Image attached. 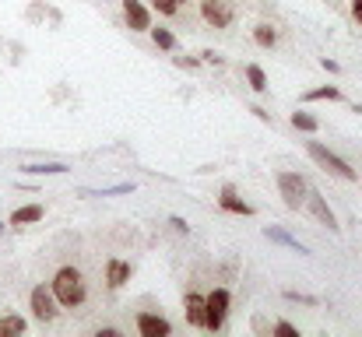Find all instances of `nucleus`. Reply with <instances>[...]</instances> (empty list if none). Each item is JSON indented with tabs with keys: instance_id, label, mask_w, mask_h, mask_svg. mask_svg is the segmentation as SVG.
<instances>
[{
	"instance_id": "1",
	"label": "nucleus",
	"mask_w": 362,
	"mask_h": 337,
	"mask_svg": "<svg viewBox=\"0 0 362 337\" xmlns=\"http://www.w3.org/2000/svg\"><path fill=\"white\" fill-rule=\"evenodd\" d=\"M49 288L57 295V306H67V309H74V306H81L88 299V288H85V278H81L78 267H60L53 274Z\"/></svg>"
},
{
	"instance_id": "2",
	"label": "nucleus",
	"mask_w": 362,
	"mask_h": 337,
	"mask_svg": "<svg viewBox=\"0 0 362 337\" xmlns=\"http://www.w3.org/2000/svg\"><path fill=\"white\" fill-rule=\"evenodd\" d=\"M310 158L320 165V169H327V172H334L338 179H349V183H356V169L341 158V155H334L331 148H324L320 141H310Z\"/></svg>"
},
{
	"instance_id": "3",
	"label": "nucleus",
	"mask_w": 362,
	"mask_h": 337,
	"mask_svg": "<svg viewBox=\"0 0 362 337\" xmlns=\"http://www.w3.org/2000/svg\"><path fill=\"white\" fill-rule=\"evenodd\" d=\"M278 194H281L285 208L299 211V208L306 204V194H310V187H306V179H303L299 172H278Z\"/></svg>"
},
{
	"instance_id": "4",
	"label": "nucleus",
	"mask_w": 362,
	"mask_h": 337,
	"mask_svg": "<svg viewBox=\"0 0 362 337\" xmlns=\"http://www.w3.org/2000/svg\"><path fill=\"white\" fill-rule=\"evenodd\" d=\"M229 317V292L215 288L211 295H204V331H222Z\"/></svg>"
},
{
	"instance_id": "5",
	"label": "nucleus",
	"mask_w": 362,
	"mask_h": 337,
	"mask_svg": "<svg viewBox=\"0 0 362 337\" xmlns=\"http://www.w3.org/2000/svg\"><path fill=\"white\" fill-rule=\"evenodd\" d=\"M28 306H32V317H35L39 324H49V320H57V295H53V288H46V285H35V288H32V299H28Z\"/></svg>"
},
{
	"instance_id": "6",
	"label": "nucleus",
	"mask_w": 362,
	"mask_h": 337,
	"mask_svg": "<svg viewBox=\"0 0 362 337\" xmlns=\"http://www.w3.org/2000/svg\"><path fill=\"white\" fill-rule=\"evenodd\" d=\"M201 18L211 28H229L233 25V4L229 0H201Z\"/></svg>"
},
{
	"instance_id": "7",
	"label": "nucleus",
	"mask_w": 362,
	"mask_h": 337,
	"mask_svg": "<svg viewBox=\"0 0 362 337\" xmlns=\"http://www.w3.org/2000/svg\"><path fill=\"white\" fill-rule=\"evenodd\" d=\"M123 18L130 32H148L151 28V11L141 0H123Z\"/></svg>"
},
{
	"instance_id": "8",
	"label": "nucleus",
	"mask_w": 362,
	"mask_h": 337,
	"mask_svg": "<svg viewBox=\"0 0 362 337\" xmlns=\"http://www.w3.org/2000/svg\"><path fill=\"white\" fill-rule=\"evenodd\" d=\"M137 331H141V337H169L173 324L165 317H155V313H137Z\"/></svg>"
},
{
	"instance_id": "9",
	"label": "nucleus",
	"mask_w": 362,
	"mask_h": 337,
	"mask_svg": "<svg viewBox=\"0 0 362 337\" xmlns=\"http://www.w3.org/2000/svg\"><path fill=\"white\" fill-rule=\"evenodd\" d=\"M306 201H310V208H313L317 222H320V225H327L331 232H338V218H334V211L327 208V201H324V197H320L317 190H310V194H306Z\"/></svg>"
},
{
	"instance_id": "10",
	"label": "nucleus",
	"mask_w": 362,
	"mask_h": 337,
	"mask_svg": "<svg viewBox=\"0 0 362 337\" xmlns=\"http://www.w3.org/2000/svg\"><path fill=\"white\" fill-rule=\"evenodd\" d=\"M218 204H222V211H229V215H240V218H250V215H253V208H250L246 201H240V197H236V190H233V187H226V190H222Z\"/></svg>"
},
{
	"instance_id": "11",
	"label": "nucleus",
	"mask_w": 362,
	"mask_h": 337,
	"mask_svg": "<svg viewBox=\"0 0 362 337\" xmlns=\"http://www.w3.org/2000/svg\"><path fill=\"white\" fill-rule=\"evenodd\" d=\"M130 281V264L127 260H110L106 264V285L110 288H123Z\"/></svg>"
},
{
	"instance_id": "12",
	"label": "nucleus",
	"mask_w": 362,
	"mask_h": 337,
	"mask_svg": "<svg viewBox=\"0 0 362 337\" xmlns=\"http://www.w3.org/2000/svg\"><path fill=\"white\" fill-rule=\"evenodd\" d=\"M42 204H25V208H14V215H11V228H18V225H32V222H42Z\"/></svg>"
},
{
	"instance_id": "13",
	"label": "nucleus",
	"mask_w": 362,
	"mask_h": 337,
	"mask_svg": "<svg viewBox=\"0 0 362 337\" xmlns=\"http://www.w3.org/2000/svg\"><path fill=\"white\" fill-rule=\"evenodd\" d=\"M187 320L204 331V295L201 292H187Z\"/></svg>"
},
{
	"instance_id": "14",
	"label": "nucleus",
	"mask_w": 362,
	"mask_h": 337,
	"mask_svg": "<svg viewBox=\"0 0 362 337\" xmlns=\"http://www.w3.org/2000/svg\"><path fill=\"white\" fill-rule=\"evenodd\" d=\"M264 235L271 239V242H281V246H288V249H296V253H310L299 239H292L288 232H281V228H264Z\"/></svg>"
},
{
	"instance_id": "15",
	"label": "nucleus",
	"mask_w": 362,
	"mask_h": 337,
	"mask_svg": "<svg viewBox=\"0 0 362 337\" xmlns=\"http://www.w3.org/2000/svg\"><path fill=\"white\" fill-rule=\"evenodd\" d=\"M28 331L25 317H0V337H18Z\"/></svg>"
},
{
	"instance_id": "16",
	"label": "nucleus",
	"mask_w": 362,
	"mask_h": 337,
	"mask_svg": "<svg viewBox=\"0 0 362 337\" xmlns=\"http://www.w3.org/2000/svg\"><path fill=\"white\" fill-rule=\"evenodd\" d=\"M21 172H28V176H64L67 165L64 162H46V165H25Z\"/></svg>"
},
{
	"instance_id": "17",
	"label": "nucleus",
	"mask_w": 362,
	"mask_h": 337,
	"mask_svg": "<svg viewBox=\"0 0 362 337\" xmlns=\"http://www.w3.org/2000/svg\"><path fill=\"white\" fill-rule=\"evenodd\" d=\"M303 99H306V102H324V99H327V102H338V99H341V92H338L334 85H324V88H313V92H306Z\"/></svg>"
},
{
	"instance_id": "18",
	"label": "nucleus",
	"mask_w": 362,
	"mask_h": 337,
	"mask_svg": "<svg viewBox=\"0 0 362 337\" xmlns=\"http://www.w3.org/2000/svg\"><path fill=\"white\" fill-rule=\"evenodd\" d=\"M253 42L264 46V49H271V46L278 42V32H274L271 25H257V28H253Z\"/></svg>"
},
{
	"instance_id": "19",
	"label": "nucleus",
	"mask_w": 362,
	"mask_h": 337,
	"mask_svg": "<svg viewBox=\"0 0 362 337\" xmlns=\"http://www.w3.org/2000/svg\"><path fill=\"white\" fill-rule=\"evenodd\" d=\"M246 81L253 92H267V74L257 67V64H246Z\"/></svg>"
},
{
	"instance_id": "20",
	"label": "nucleus",
	"mask_w": 362,
	"mask_h": 337,
	"mask_svg": "<svg viewBox=\"0 0 362 337\" xmlns=\"http://www.w3.org/2000/svg\"><path fill=\"white\" fill-rule=\"evenodd\" d=\"M292 126L296 130H303V134H313L320 123H317V116H310V112H303V110H296L292 112Z\"/></svg>"
},
{
	"instance_id": "21",
	"label": "nucleus",
	"mask_w": 362,
	"mask_h": 337,
	"mask_svg": "<svg viewBox=\"0 0 362 337\" xmlns=\"http://www.w3.org/2000/svg\"><path fill=\"white\" fill-rule=\"evenodd\" d=\"M148 32H151V39H155V46H158V49H165V53H169V49H176V35H173L169 28H148Z\"/></svg>"
},
{
	"instance_id": "22",
	"label": "nucleus",
	"mask_w": 362,
	"mask_h": 337,
	"mask_svg": "<svg viewBox=\"0 0 362 337\" xmlns=\"http://www.w3.org/2000/svg\"><path fill=\"white\" fill-rule=\"evenodd\" d=\"M180 4H183V0H151V7H155L158 14H176Z\"/></svg>"
},
{
	"instance_id": "23",
	"label": "nucleus",
	"mask_w": 362,
	"mask_h": 337,
	"mask_svg": "<svg viewBox=\"0 0 362 337\" xmlns=\"http://www.w3.org/2000/svg\"><path fill=\"white\" fill-rule=\"evenodd\" d=\"M274 334H278V337H299V331H296L292 324H285V320H278V324H274Z\"/></svg>"
},
{
	"instance_id": "24",
	"label": "nucleus",
	"mask_w": 362,
	"mask_h": 337,
	"mask_svg": "<svg viewBox=\"0 0 362 337\" xmlns=\"http://www.w3.org/2000/svg\"><path fill=\"white\" fill-rule=\"evenodd\" d=\"M285 299H292V302H310V306L317 302L313 295H299V292H285Z\"/></svg>"
},
{
	"instance_id": "25",
	"label": "nucleus",
	"mask_w": 362,
	"mask_h": 337,
	"mask_svg": "<svg viewBox=\"0 0 362 337\" xmlns=\"http://www.w3.org/2000/svg\"><path fill=\"white\" fill-rule=\"evenodd\" d=\"M201 60H204V64H215V67L222 64V57H218V53H211V49H208V53H201Z\"/></svg>"
},
{
	"instance_id": "26",
	"label": "nucleus",
	"mask_w": 362,
	"mask_h": 337,
	"mask_svg": "<svg viewBox=\"0 0 362 337\" xmlns=\"http://www.w3.org/2000/svg\"><path fill=\"white\" fill-rule=\"evenodd\" d=\"M169 225H173V228H176V232H190V225L183 222V218H169Z\"/></svg>"
},
{
	"instance_id": "27",
	"label": "nucleus",
	"mask_w": 362,
	"mask_h": 337,
	"mask_svg": "<svg viewBox=\"0 0 362 337\" xmlns=\"http://www.w3.org/2000/svg\"><path fill=\"white\" fill-rule=\"evenodd\" d=\"M176 64H180V67H197V60H194V57H176Z\"/></svg>"
},
{
	"instance_id": "28",
	"label": "nucleus",
	"mask_w": 362,
	"mask_h": 337,
	"mask_svg": "<svg viewBox=\"0 0 362 337\" xmlns=\"http://www.w3.org/2000/svg\"><path fill=\"white\" fill-rule=\"evenodd\" d=\"M320 67H324V71H331V74H338V64H334V60H327V57L320 60Z\"/></svg>"
},
{
	"instance_id": "29",
	"label": "nucleus",
	"mask_w": 362,
	"mask_h": 337,
	"mask_svg": "<svg viewBox=\"0 0 362 337\" xmlns=\"http://www.w3.org/2000/svg\"><path fill=\"white\" fill-rule=\"evenodd\" d=\"M352 14H356V21H362V0H352Z\"/></svg>"
},
{
	"instance_id": "30",
	"label": "nucleus",
	"mask_w": 362,
	"mask_h": 337,
	"mask_svg": "<svg viewBox=\"0 0 362 337\" xmlns=\"http://www.w3.org/2000/svg\"><path fill=\"white\" fill-rule=\"evenodd\" d=\"M0 232H4V225H0Z\"/></svg>"
}]
</instances>
